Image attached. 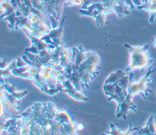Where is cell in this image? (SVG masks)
Listing matches in <instances>:
<instances>
[{"mask_svg":"<svg viewBox=\"0 0 156 135\" xmlns=\"http://www.w3.org/2000/svg\"><path fill=\"white\" fill-rule=\"evenodd\" d=\"M64 92H66L68 94L75 99V100H79V101H87L88 99L87 97H86L83 93L80 92L79 90H78L76 89H73V90H68L66 89L64 90Z\"/></svg>","mask_w":156,"mask_h":135,"instance_id":"cell-9","label":"cell"},{"mask_svg":"<svg viewBox=\"0 0 156 135\" xmlns=\"http://www.w3.org/2000/svg\"><path fill=\"white\" fill-rule=\"evenodd\" d=\"M147 123L151 131L152 134H155L156 135V124L154 120V115L152 114L149 118L148 119Z\"/></svg>","mask_w":156,"mask_h":135,"instance_id":"cell-12","label":"cell"},{"mask_svg":"<svg viewBox=\"0 0 156 135\" xmlns=\"http://www.w3.org/2000/svg\"><path fill=\"white\" fill-rule=\"evenodd\" d=\"M109 126L110 127L111 130L110 131H107L104 134H110V135H117V134H120V135H131L133 133L136 132L139 130V127H135L132 128V125L129 124V128L128 130L126 131H122L120 129L118 128L115 124L113 123H110Z\"/></svg>","mask_w":156,"mask_h":135,"instance_id":"cell-4","label":"cell"},{"mask_svg":"<svg viewBox=\"0 0 156 135\" xmlns=\"http://www.w3.org/2000/svg\"><path fill=\"white\" fill-rule=\"evenodd\" d=\"M106 14L105 13H101L97 18V24L100 26L102 25L105 23L106 22Z\"/></svg>","mask_w":156,"mask_h":135,"instance_id":"cell-15","label":"cell"},{"mask_svg":"<svg viewBox=\"0 0 156 135\" xmlns=\"http://www.w3.org/2000/svg\"><path fill=\"white\" fill-rule=\"evenodd\" d=\"M1 85H3L4 89L10 94L18 99V100L22 99L23 97H24L26 95H27L28 91L27 90H23V91H17L15 89V85H10L7 82L6 80H4V82L1 83Z\"/></svg>","mask_w":156,"mask_h":135,"instance_id":"cell-5","label":"cell"},{"mask_svg":"<svg viewBox=\"0 0 156 135\" xmlns=\"http://www.w3.org/2000/svg\"><path fill=\"white\" fill-rule=\"evenodd\" d=\"M17 18H18V17L17 16L15 12H14L13 14H12L11 15L7 16L4 18V20H7L9 22V28L11 30L15 29V23L17 22Z\"/></svg>","mask_w":156,"mask_h":135,"instance_id":"cell-11","label":"cell"},{"mask_svg":"<svg viewBox=\"0 0 156 135\" xmlns=\"http://www.w3.org/2000/svg\"><path fill=\"white\" fill-rule=\"evenodd\" d=\"M138 134H144V135H150L152 134L151 131L148 126V124L147 123L146 126H145L143 128H139V130L136 131Z\"/></svg>","mask_w":156,"mask_h":135,"instance_id":"cell-14","label":"cell"},{"mask_svg":"<svg viewBox=\"0 0 156 135\" xmlns=\"http://www.w3.org/2000/svg\"><path fill=\"white\" fill-rule=\"evenodd\" d=\"M59 121L61 124H72L74 122L72 120V119L69 114L68 112L65 108L64 109L60 110L56 117L54 118Z\"/></svg>","mask_w":156,"mask_h":135,"instance_id":"cell-6","label":"cell"},{"mask_svg":"<svg viewBox=\"0 0 156 135\" xmlns=\"http://www.w3.org/2000/svg\"><path fill=\"white\" fill-rule=\"evenodd\" d=\"M153 45L155 48H156V37L154 38V42H153Z\"/></svg>","mask_w":156,"mask_h":135,"instance_id":"cell-21","label":"cell"},{"mask_svg":"<svg viewBox=\"0 0 156 135\" xmlns=\"http://www.w3.org/2000/svg\"><path fill=\"white\" fill-rule=\"evenodd\" d=\"M129 84H130V77L127 76V75H125L124 77H123L118 81V85L122 88V89L126 93H128V89Z\"/></svg>","mask_w":156,"mask_h":135,"instance_id":"cell-10","label":"cell"},{"mask_svg":"<svg viewBox=\"0 0 156 135\" xmlns=\"http://www.w3.org/2000/svg\"><path fill=\"white\" fill-rule=\"evenodd\" d=\"M129 65L126 68V72H131L136 69L143 71L152 63L153 60L149 58L147 51L138 53L129 50Z\"/></svg>","mask_w":156,"mask_h":135,"instance_id":"cell-1","label":"cell"},{"mask_svg":"<svg viewBox=\"0 0 156 135\" xmlns=\"http://www.w3.org/2000/svg\"><path fill=\"white\" fill-rule=\"evenodd\" d=\"M77 128L78 130H82L83 128H84V126L82 123H79L77 125Z\"/></svg>","mask_w":156,"mask_h":135,"instance_id":"cell-19","label":"cell"},{"mask_svg":"<svg viewBox=\"0 0 156 135\" xmlns=\"http://www.w3.org/2000/svg\"><path fill=\"white\" fill-rule=\"evenodd\" d=\"M84 3V0H68L67 4L70 6H82Z\"/></svg>","mask_w":156,"mask_h":135,"instance_id":"cell-16","label":"cell"},{"mask_svg":"<svg viewBox=\"0 0 156 135\" xmlns=\"http://www.w3.org/2000/svg\"><path fill=\"white\" fill-rule=\"evenodd\" d=\"M125 47L129 49V50L134 51L138 52V53H140V52H145L147 51L148 48H149V45L148 44L144 45L143 47H131L128 44L125 45Z\"/></svg>","mask_w":156,"mask_h":135,"instance_id":"cell-13","label":"cell"},{"mask_svg":"<svg viewBox=\"0 0 156 135\" xmlns=\"http://www.w3.org/2000/svg\"><path fill=\"white\" fill-rule=\"evenodd\" d=\"M155 70V69H152L151 67H150L148 72L147 73V74L139 80V89L141 91V96L143 99H144L145 97H147L148 92H152V90L147 87V83L148 82L152 81L149 78V76L151 75L152 73L154 72Z\"/></svg>","mask_w":156,"mask_h":135,"instance_id":"cell-3","label":"cell"},{"mask_svg":"<svg viewBox=\"0 0 156 135\" xmlns=\"http://www.w3.org/2000/svg\"><path fill=\"white\" fill-rule=\"evenodd\" d=\"M126 75V74L122 70H117L114 73L111 74L109 77L106 79L105 81V84L104 85H108V84H114L118 82L123 77Z\"/></svg>","mask_w":156,"mask_h":135,"instance_id":"cell-7","label":"cell"},{"mask_svg":"<svg viewBox=\"0 0 156 135\" xmlns=\"http://www.w3.org/2000/svg\"><path fill=\"white\" fill-rule=\"evenodd\" d=\"M138 9H146L151 15L150 22L153 23L154 18L156 15V4H151L149 3H144L140 6L137 7Z\"/></svg>","mask_w":156,"mask_h":135,"instance_id":"cell-8","label":"cell"},{"mask_svg":"<svg viewBox=\"0 0 156 135\" xmlns=\"http://www.w3.org/2000/svg\"><path fill=\"white\" fill-rule=\"evenodd\" d=\"M29 66L27 62H26L23 59L21 58H17V67H22Z\"/></svg>","mask_w":156,"mask_h":135,"instance_id":"cell-17","label":"cell"},{"mask_svg":"<svg viewBox=\"0 0 156 135\" xmlns=\"http://www.w3.org/2000/svg\"><path fill=\"white\" fill-rule=\"evenodd\" d=\"M134 96L128 93L122 102L117 107V117L120 118L123 117L124 119H126V116L129 110H132L134 112H136L137 109V107L135 105L133 101Z\"/></svg>","mask_w":156,"mask_h":135,"instance_id":"cell-2","label":"cell"},{"mask_svg":"<svg viewBox=\"0 0 156 135\" xmlns=\"http://www.w3.org/2000/svg\"><path fill=\"white\" fill-rule=\"evenodd\" d=\"M134 5L138 7L144 3H146V0H132Z\"/></svg>","mask_w":156,"mask_h":135,"instance_id":"cell-18","label":"cell"},{"mask_svg":"<svg viewBox=\"0 0 156 135\" xmlns=\"http://www.w3.org/2000/svg\"><path fill=\"white\" fill-rule=\"evenodd\" d=\"M6 59H4L3 61L1 60V69H3V67H4L3 65L6 64Z\"/></svg>","mask_w":156,"mask_h":135,"instance_id":"cell-20","label":"cell"}]
</instances>
